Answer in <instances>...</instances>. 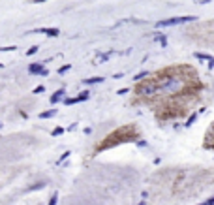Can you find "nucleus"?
<instances>
[{
	"mask_svg": "<svg viewBox=\"0 0 214 205\" xmlns=\"http://www.w3.org/2000/svg\"><path fill=\"white\" fill-rule=\"evenodd\" d=\"M60 96H62V90L55 92V96H53V98H51V100H53V102H57V100H60Z\"/></svg>",
	"mask_w": 214,
	"mask_h": 205,
	"instance_id": "9b49d317",
	"label": "nucleus"
},
{
	"mask_svg": "<svg viewBox=\"0 0 214 205\" xmlns=\"http://www.w3.org/2000/svg\"><path fill=\"white\" fill-rule=\"evenodd\" d=\"M146 77H149V74H146V71H141V74L135 75V81H141V79H146Z\"/></svg>",
	"mask_w": 214,
	"mask_h": 205,
	"instance_id": "6e6552de",
	"label": "nucleus"
},
{
	"mask_svg": "<svg viewBox=\"0 0 214 205\" xmlns=\"http://www.w3.org/2000/svg\"><path fill=\"white\" fill-rule=\"evenodd\" d=\"M195 57L197 58H201V60H207L208 66H214V58L210 57V55H203V53H195Z\"/></svg>",
	"mask_w": 214,
	"mask_h": 205,
	"instance_id": "39448f33",
	"label": "nucleus"
},
{
	"mask_svg": "<svg viewBox=\"0 0 214 205\" xmlns=\"http://www.w3.org/2000/svg\"><path fill=\"white\" fill-rule=\"evenodd\" d=\"M190 21H197V17H193V15H184V17H171V19H167V21H160L156 27H158V28L175 27V25H184V23H190Z\"/></svg>",
	"mask_w": 214,
	"mask_h": 205,
	"instance_id": "f03ea898",
	"label": "nucleus"
},
{
	"mask_svg": "<svg viewBox=\"0 0 214 205\" xmlns=\"http://www.w3.org/2000/svg\"><path fill=\"white\" fill-rule=\"evenodd\" d=\"M100 81H103V79H101V77H90V79H85V83L94 85V83H100Z\"/></svg>",
	"mask_w": 214,
	"mask_h": 205,
	"instance_id": "423d86ee",
	"label": "nucleus"
},
{
	"mask_svg": "<svg viewBox=\"0 0 214 205\" xmlns=\"http://www.w3.org/2000/svg\"><path fill=\"white\" fill-rule=\"evenodd\" d=\"M42 2H47V0H32V4H42Z\"/></svg>",
	"mask_w": 214,
	"mask_h": 205,
	"instance_id": "4468645a",
	"label": "nucleus"
},
{
	"mask_svg": "<svg viewBox=\"0 0 214 205\" xmlns=\"http://www.w3.org/2000/svg\"><path fill=\"white\" fill-rule=\"evenodd\" d=\"M207 205H212V203H207Z\"/></svg>",
	"mask_w": 214,
	"mask_h": 205,
	"instance_id": "2eb2a0df",
	"label": "nucleus"
},
{
	"mask_svg": "<svg viewBox=\"0 0 214 205\" xmlns=\"http://www.w3.org/2000/svg\"><path fill=\"white\" fill-rule=\"evenodd\" d=\"M38 49H39L38 45H32V47H30V49L27 51V55H28V57H32V55H36V53H38Z\"/></svg>",
	"mask_w": 214,
	"mask_h": 205,
	"instance_id": "0eeeda50",
	"label": "nucleus"
},
{
	"mask_svg": "<svg viewBox=\"0 0 214 205\" xmlns=\"http://www.w3.org/2000/svg\"><path fill=\"white\" fill-rule=\"evenodd\" d=\"M111 55H113V51H109V53H105V55H98V60H101V62H103V60H107Z\"/></svg>",
	"mask_w": 214,
	"mask_h": 205,
	"instance_id": "1a4fd4ad",
	"label": "nucleus"
},
{
	"mask_svg": "<svg viewBox=\"0 0 214 205\" xmlns=\"http://www.w3.org/2000/svg\"><path fill=\"white\" fill-rule=\"evenodd\" d=\"M0 68H2V64H0Z\"/></svg>",
	"mask_w": 214,
	"mask_h": 205,
	"instance_id": "dca6fc26",
	"label": "nucleus"
},
{
	"mask_svg": "<svg viewBox=\"0 0 214 205\" xmlns=\"http://www.w3.org/2000/svg\"><path fill=\"white\" fill-rule=\"evenodd\" d=\"M141 137L139 130H137L135 124H124L120 128L113 130L109 136H105L98 145H96L94 151L100 152V151H107V149L115 147V145H122V143H130V141H137Z\"/></svg>",
	"mask_w": 214,
	"mask_h": 205,
	"instance_id": "f257e3e1",
	"label": "nucleus"
},
{
	"mask_svg": "<svg viewBox=\"0 0 214 205\" xmlns=\"http://www.w3.org/2000/svg\"><path fill=\"white\" fill-rule=\"evenodd\" d=\"M70 68H71V64H64V66H62V68H60L58 71H60V74H66V71H68Z\"/></svg>",
	"mask_w": 214,
	"mask_h": 205,
	"instance_id": "9d476101",
	"label": "nucleus"
},
{
	"mask_svg": "<svg viewBox=\"0 0 214 205\" xmlns=\"http://www.w3.org/2000/svg\"><path fill=\"white\" fill-rule=\"evenodd\" d=\"M156 40H158V42H162V43H165V36L164 34H156Z\"/></svg>",
	"mask_w": 214,
	"mask_h": 205,
	"instance_id": "f8f14e48",
	"label": "nucleus"
},
{
	"mask_svg": "<svg viewBox=\"0 0 214 205\" xmlns=\"http://www.w3.org/2000/svg\"><path fill=\"white\" fill-rule=\"evenodd\" d=\"M28 71H30V74H42V75H47V70H45L42 64H30V66H28Z\"/></svg>",
	"mask_w": 214,
	"mask_h": 205,
	"instance_id": "20e7f679",
	"label": "nucleus"
},
{
	"mask_svg": "<svg viewBox=\"0 0 214 205\" xmlns=\"http://www.w3.org/2000/svg\"><path fill=\"white\" fill-rule=\"evenodd\" d=\"M32 32L45 34V36H51V38H57V36L60 34V32H58V28H36V30H32Z\"/></svg>",
	"mask_w": 214,
	"mask_h": 205,
	"instance_id": "7ed1b4c3",
	"label": "nucleus"
},
{
	"mask_svg": "<svg viewBox=\"0 0 214 205\" xmlns=\"http://www.w3.org/2000/svg\"><path fill=\"white\" fill-rule=\"evenodd\" d=\"M6 51H15V47H13V45H11V47H2V49H0V53H6Z\"/></svg>",
	"mask_w": 214,
	"mask_h": 205,
	"instance_id": "ddd939ff",
	"label": "nucleus"
}]
</instances>
